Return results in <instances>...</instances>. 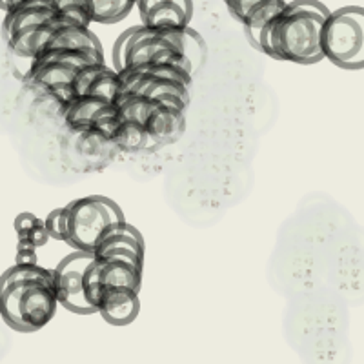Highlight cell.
<instances>
[{"mask_svg":"<svg viewBox=\"0 0 364 364\" xmlns=\"http://www.w3.org/2000/svg\"><path fill=\"white\" fill-rule=\"evenodd\" d=\"M328 13L321 0H286L284 8L262 29L257 50L275 60L321 63V31Z\"/></svg>","mask_w":364,"mask_h":364,"instance_id":"6da1fadb","label":"cell"},{"mask_svg":"<svg viewBox=\"0 0 364 364\" xmlns=\"http://www.w3.org/2000/svg\"><path fill=\"white\" fill-rule=\"evenodd\" d=\"M58 308L55 273L37 262H17L0 275V315L22 333L38 331Z\"/></svg>","mask_w":364,"mask_h":364,"instance_id":"7a4b0ae2","label":"cell"},{"mask_svg":"<svg viewBox=\"0 0 364 364\" xmlns=\"http://www.w3.org/2000/svg\"><path fill=\"white\" fill-rule=\"evenodd\" d=\"M64 242L75 250L91 252L104 232L124 220V213L115 200L102 195H87L63 206Z\"/></svg>","mask_w":364,"mask_h":364,"instance_id":"3957f363","label":"cell"},{"mask_svg":"<svg viewBox=\"0 0 364 364\" xmlns=\"http://www.w3.org/2000/svg\"><path fill=\"white\" fill-rule=\"evenodd\" d=\"M120 157L112 133L100 128H70L58 132V159L68 171L90 175L106 170Z\"/></svg>","mask_w":364,"mask_h":364,"instance_id":"277c9868","label":"cell"},{"mask_svg":"<svg viewBox=\"0 0 364 364\" xmlns=\"http://www.w3.org/2000/svg\"><path fill=\"white\" fill-rule=\"evenodd\" d=\"M323 57L344 70L364 68V9L346 6L328 13L321 31Z\"/></svg>","mask_w":364,"mask_h":364,"instance_id":"5b68a950","label":"cell"},{"mask_svg":"<svg viewBox=\"0 0 364 364\" xmlns=\"http://www.w3.org/2000/svg\"><path fill=\"white\" fill-rule=\"evenodd\" d=\"M157 63L178 64L193 75L190 60L175 48L173 42L168 41L162 29L148 28L144 24L135 26L126 29L113 46V68L117 71L128 66Z\"/></svg>","mask_w":364,"mask_h":364,"instance_id":"8992f818","label":"cell"},{"mask_svg":"<svg viewBox=\"0 0 364 364\" xmlns=\"http://www.w3.org/2000/svg\"><path fill=\"white\" fill-rule=\"evenodd\" d=\"M100 60H104V55L93 51L75 48H44L35 55L22 80L53 91L68 102L71 99L70 84L75 73L86 64Z\"/></svg>","mask_w":364,"mask_h":364,"instance_id":"52a82bcc","label":"cell"},{"mask_svg":"<svg viewBox=\"0 0 364 364\" xmlns=\"http://www.w3.org/2000/svg\"><path fill=\"white\" fill-rule=\"evenodd\" d=\"M93 253L75 250L58 262L55 273V294L58 306L79 315L95 314V308L86 297V269L93 261Z\"/></svg>","mask_w":364,"mask_h":364,"instance_id":"ba28073f","label":"cell"},{"mask_svg":"<svg viewBox=\"0 0 364 364\" xmlns=\"http://www.w3.org/2000/svg\"><path fill=\"white\" fill-rule=\"evenodd\" d=\"M117 120V104L104 97L77 95L64 106V124L70 128H100L112 133Z\"/></svg>","mask_w":364,"mask_h":364,"instance_id":"9c48e42d","label":"cell"},{"mask_svg":"<svg viewBox=\"0 0 364 364\" xmlns=\"http://www.w3.org/2000/svg\"><path fill=\"white\" fill-rule=\"evenodd\" d=\"M144 128L157 149L177 142L186 129V109L151 99L144 117Z\"/></svg>","mask_w":364,"mask_h":364,"instance_id":"30bf717a","label":"cell"},{"mask_svg":"<svg viewBox=\"0 0 364 364\" xmlns=\"http://www.w3.org/2000/svg\"><path fill=\"white\" fill-rule=\"evenodd\" d=\"M144 237L135 226L126 223V219L108 228L93 250L95 257H122L142 266H144Z\"/></svg>","mask_w":364,"mask_h":364,"instance_id":"8fae6325","label":"cell"},{"mask_svg":"<svg viewBox=\"0 0 364 364\" xmlns=\"http://www.w3.org/2000/svg\"><path fill=\"white\" fill-rule=\"evenodd\" d=\"M141 311L139 290L128 286H100L97 314L113 326H128Z\"/></svg>","mask_w":364,"mask_h":364,"instance_id":"7c38bea8","label":"cell"},{"mask_svg":"<svg viewBox=\"0 0 364 364\" xmlns=\"http://www.w3.org/2000/svg\"><path fill=\"white\" fill-rule=\"evenodd\" d=\"M142 24L155 29L182 28L193 17L191 0H135Z\"/></svg>","mask_w":364,"mask_h":364,"instance_id":"4fadbf2b","label":"cell"},{"mask_svg":"<svg viewBox=\"0 0 364 364\" xmlns=\"http://www.w3.org/2000/svg\"><path fill=\"white\" fill-rule=\"evenodd\" d=\"M70 91L71 97L97 95L115 102L119 93V73L115 68L108 66L106 60L86 64L71 79Z\"/></svg>","mask_w":364,"mask_h":364,"instance_id":"5bb4252c","label":"cell"},{"mask_svg":"<svg viewBox=\"0 0 364 364\" xmlns=\"http://www.w3.org/2000/svg\"><path fill=\"white\" fill-rule=\"evenodd\" d=\"M55 15L51 0H21L18 4L6 9V17L2 22V37L11 41L15 35L35 26L42 24Z\"/></svg>","mask_w":364,"mask_h":364,"instance_id":"9a60e30c","label":"cell"},{"mask_svg":"<svg viewBox=\"0 0 364 364\" xmlns=\"http://www.w3.org/2000/svg\"><path fill=\"white\" fill-rule=\"evenodd\" d=\"M112 136L120 155L144 154V151H155L157 149V146L151 142V139L146 133L144 124L136 122V120L119 119L115 128L112 129Z\"/></svg>","mask_w":364,"mask_h":364,"instance_id":"2e32d148","label":"cell"},{"mask_svg":"<svg viewBox=\"0 0 364 364\" xmlns=\"http://www.w3.org/2000/svg\"><path fill=\"white\" fill-rule=\"evenodd\" d=\"M284 4L286 0H262L261 4H257L255 8L250 9L246 13V17L240 21V24L245 26L246 37L252 42L253 48H259V38H261L262 29L284 8Z\"/></svg>","mask_w":364,"mask_h":364,"instance_id":"e0dca14e","label":"cell"},{"mask_svg":"<svg viewBox=\"0 0 364 364\" xmlns=\"http://www.w3.org/2000/svg\"><path fill=\"white\" fill-rule=\"evenodd\" d=\"M91 21L99 24H113L126 18L135 8V0H87Z\"/></svg>","mask_w":364,"mask_h":364,"instance_id":"ac0fdd59","label":"cell"},{"mask_svg":"<svg viewBox=\"0 0 364 364\" xmlns=\"http://www.w3.org/2000/svg\"><path fill=\"white\" fill-rule=\"evenodd\" d=\"M15 230L21 235L22 245H26L31 250L37 248V246H42L46 240L50 239V235L46 232L44 220H41L33 213H21L15 219Z\"/></svg>","mask_w":364,"mask_h":364,"instance_id":"d6986e66","label":"cell"},{"mask_svg":"<svg viewBox=\"0 0 364 364\" xmlns=\"http://www.w3.org/2000/svg\"><path fill=\"white\" fill-rule=\"evenodd\" d=\"M44 226L46 232L51 239L63 240L64 242V219H63V208H58V210H53L50 215L44 219Z\"/></svg>","mask_w":364,"mask_h":364,"instance_id":"ffe728a7","label":"cell"},{"mask_svg":"<svg viewBox=\"0 0 364 364\" xmlns=\"http://www.w3.org/2000/svg\"><path fill=\"white\" fill-rule=\"evenodd\" d=\"M224 2H226L228 9L233 15V18L240 22L246 17V13L255 8L257 4H261L262 0H224Z\"/></svg>","mask_w":364,"mask_h":364,"instance_id":"44dd1931","label":"cell"}]
</instances>
